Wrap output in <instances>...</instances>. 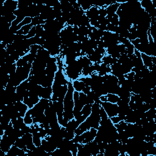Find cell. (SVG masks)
<instances>
[{
    "label": "cell",
    "instance_id": "ba28073f",
    "mask_svg": "<svg viewBox=\"0 0 156 156\" xmlns=\"http://www.w3.org/2000/svg\"><path fill=\"white\" fill-rule=\"evenodd\" d=\"M67 90H68V84L62 86V87L60 88V90L59 94H58V101L64 102V98H65V94H66V92H67Z\"/></svg>",
    "mask_w": 156,
    "mask_h": 156
},
{
    "label": "cell",
    "instance_id": "cb8c5ba5",
    "mask_svg": "<svg viewBox=\"0 0 156 156\" xmlns=\"http://www.w3.org/2000/svg\"><path fill=\"white\" fill-rule=\"evenodd\" d=\"M75 135L74 131H67V134H66V136H65V138L67 139L68 140H73L74 138Z\"/></svg>",
    "mask_w": 156,
    "mask_h": 156
},
{
    "label": "cell",
    "instance_id": "7c38bea8",
    "mask_svg": "<svg viewBox=\"0 0 156 156\" xmlns=\"http://www.w3.org/2000/svg\"><path fill=\"white\" fill-rule=\"evenodd\" d=\"M14 145L16 146V147L19 148H20V149H24L25 148H26V143H25L24 141L23 140V139L22 138V137L19 138L18 139H17V140L15 141L14 144Z\"/></svg>",
    "mask_w": 156,
    "mask_h": 156
},
{
    "label": "cell",
    "instance_id": "6da1fadb",
    "mask_svg": "<svg viewBox=\"0 0 156 156\" xmlns=\"http://www.w3.org/2000/svg\"><path fill=\"white\" fill-rule=\"evenodd\" d=\"M100 105L104 108L108 118H112L118 115V106L117 104H113L109 102H101Z\"/></svg>",
    "mask_w": 156,
    "mask_h": 156
},
{
    "label": "cell",
    "instance_id": "f1b7e54d",
    "mask_svg": "<svg viewBox=\"0 0 156 156\" xmlns=\"http://www.w3.org/2000/svg\"><path fill=\"white\" fill-rule=\"evenodd\" d=\"M91 88H90V86H85V87L82 90V92L84 93V94H87L88 93L90 92L91 91Z\"/></svg>",
    "mask_w": 156,
    "mask_h": 156
},
{
    "label": "cell",
    "instance_id": "8992f818",
    "mask_svg": "<svg viewBox=\"0 0 156 156\" xmlns=\"http://www.w3.org/2000/svg\"><path fill=\"white\" fill-rule=\"evenodd\" d=\"M78 60H79V62H80V65H81L82 68L92 65V62L90 61V60L88 58L86 55L84 56L80 57L79 59Z\"/></svg>",
    "mask_w": 156,
    "mask_h": 156
},
{
    "label": "cell",
    "instance_id": "ffe728a7",
    "mask_svg": "<svg viewBox=\"0 0 156 156\" xmlns=\"http://www.w3.org/2000/svg\"><path fill=\"white\" fill-rule=\"evenodd\" d=\"M111 58H112V56L110 55L108 56H105L102 58V62L104 63L106 65H110V63H111Z\"/></svg>",
    "mask_w": 156,
    "mask_h": 156
},
{
    "label": "cell",
    "instance_id": "9a60e30c",
    "mask_svg": "<svg viewBox=\"0 0 156 156\" xmlns=\"http://www.w3.org/2000/svg\"><path fill=\"white\" fill-rule=\"evenodd\" d=\"M36 35V26H33L31 28V29L30 30V31L29 32L28 34L26 35V38H27V39L32 38V37H35Z\"/></svg>",
    "mask_w": 156,
    "mask_h": 156
},
{
    "label": "cell",
    "instance_id": "5bb4252c",
    "mask_svg": "<svg viewBox=\"0 0 156 156\" xmlns=\"http://www.w3.org/2000/svg\"><path fill=\"white\" fill-rule=\"evenodd\" d=\"M42 48H43L42 46L38 45V44H33V45H31V46H30V52H29L37 54L38 50H39L40 49H41Z\"/></svg>",
    "mask_w": 156,
    "mask_h": 156
},
{
    "label": "cell",
    "instance_id": "f546056e",
    "mask_svg": "<svg viewBox=\"0 0 156 156\" xmlns=\"http://www.w3.org/2000/svg\"><path fill=\"white\" fill-rule=\"evenodd\" d=\"M100 100L101 101V102H107V98L106 95H102L100 97Z\"/></svg>",
    "mask_w": 156,
    "mask_h": 156
},
{
    "label": "cell",
    "instance_id": "d4e9b609",
    "mask_svg": "<svg viewBox=\"0 0 156 156\" xmlns=\"http://www.w3.org/2000/svg\"><path fill=\"white\" fill-rule=\"evenodd\" d=\"M110 118L111 121H112L113 124H118V123H119L121 121H122V119L120 118V117L118 116V115L115 116H113L112 117V118Z\"/></svg>",
    "mask_w": 156,
    "mask_h": 156
},
{
    "label": "cell",
    "instance_id": "44dd1931",
    "mask_svg": "<svg viewBox=\"0 0 156 156\" xmlns=\"http://www.w3.org/2000/svg\"><path fill=\"white\" fill-rule=\"evenodd\" d=\"M38 130L39 135H40V137H41L42 138V139L44 138H45L46 136H47V132L44 128H41V127L39 126Z\"/></svg>",
    "mask_w": 156,
    "mask_h": 156
},
{
    "label": "cell",
    "instance_id": "7402d4cb",
    "mask_svg": "<svg viewBox=\"0 0 156 156\" xmlns=\"http://www.w3.org/2000/svg\"><path fill=\"white\" fill-rule=\"evenodd\" d=\"M118 51L120 53V54L123 53H126V48L124 44H118Z\"/></svg>",
    "mask_w": 156,
    "mask_h": 156
},
{
    "label": "cell",
    "instance_id": "e0dca14e",
    "mask_svg": "<svg viewBox=\"0 0 156 156\" xmlns=\"http://www.w3.org/2000/svg\"><path fill=\"white\" fill-rule=\"evenodd\" d=\"M100 115L101 117V120H106L108 118L107 116V114L106 112L105 111L104 108L101 106H100Z\"/></svg>",
    "mask_w": 156,
    "mask_h": 156
},
{
    "label": "cell",
    "instance_id": "ac0fdd59",
    "mask_svg": "<svg viewBox=\"0 0 156 156\" xmlns=\"http://www.w3.org/2000/svg\"><path fill=\"white\" fill-rule=\"evenodd\" d=\"M79 80L82 81L85 84L86 86H90L92 82V78L89 77H86V78H79Z\"/></svg>",
    "mask_w": 156,
    "mask_h": 156
},
{
    "label": "cell",
    "instance_id": "8fae6325",
    "mask_svg": "<svg viewBox=\"0 0 156 156\" xmlns=\"http://www.w3.org/2000/svg\"><path fill=\"white\" fill-rule=\"evenodd\" d=\"M107 98V102H109L113 104H116L118 100H120V98L117 94H112V93H108L106 95Z\"/></svg>",
    "mask_w": 156,
    "mask_h": 156
},
{
    "label": "cell",
    "instance_id": "9c48e42d",
    "mask_svg": "<svg viewBox=\"0 0 156 156\" xmlns=\"http://www.w3.org/2000/svg\"><path fill=\"white\" fill-rule=\"evenodd\" d=\"M93 73H95V72H94V65L93 64L92 65H90V66H87V67L82 68V74L86 76H87L89 74L91 75Z\"/></svg>",
    "mask_w": 156,
    "mask_h": 156
},
{
    "label": "cell",
    "instance_id": "30bf717a",
    "mask_svg": "<svg viewBox=\"0 0 156 156\" xmlns=\"http://www.w3.org/2000/svg\"><path fill=\"white\" fill-rule=\"evenodd\" d=\"M92 104H86L81 110V113L85 116L88 117L92 113Z\"/></svg>",
    "mask_w": 156,
    "mask_h": 156
},
{
    "label": "cell",
    "instance_id": "5b68a950",
    "mask_svg": "<svg viewBox=\"0 0 156 156\" xmlns=\"http://www.w3.org/2000/svg\"><path fill=\"white\" fill-rule=\"evenodd\" d=\"M79 124L75 118L71 120L68 122L67 125L66 126V129L67 131H74L75 129L78 128L79 126Z\"/></svg>",
    "mask_w": 156,
    "mask_h": 156
},
{
    "label": "cell",
    "instance_id": "7a4b0ae2",
    "mask_svg": "<svg viewBox=\"0 0 156 156\" xmlns=\"http://www.w3.org/2000/svg\"><path fill=\"white\" fill-rule=\"evenodd\" d=\"M85 15L89 19L91 18H98L99 16V8L96 6H93L88 10L86 11Z\"/></svg>",
    "mask_w": 156,
    "mask_h": 156
},
{
    "label": "cell",
    "instance_id": "2e32d148",
    "mask_svg": "<svg viewBox=\"0 0 156 156\" xmlns=\"http://www.w3.org/2000/svg\"><path fill=\"white\" fill-rule=\"evenodd\" d=\"M23 102L26 104V105L29 108H32L34 106V105L33 104V103L31 102V101H30V100L29 99V97H24Z\"/></svg>",
    "mask_w": 156,
    "mask_h": 156
},
{
    "label": "cell",
    "instance_id": "603a6c76",
    "mask_svg": "<svg viewBox=\"0 0 156 156\" xmlns=\"http://www.w3.org/2000/svg\"><path fill=\"white\" fill-rule=\"evenodd\" d=\"M6 50L7 52H8L10 55H11V54L13 53L14 51H16L15 49L14 48V47L13 45H12V44H8L6 46Z\"/></svg>",
    "mask_w": 156,
    "mask_h": 156
},
{
    "label": "cell",
    "instance_id": "3957f363",
    "mask_svg": "<svg viewBox=\"0 0 156 156\" xmlns=\"http://www.w3.org/2000/svg\"><path fill=\"white\" fill-rule=\"evenodd\" d=\"M141 58L144 66L148 68L150 71L152 70L153 64L152 62V56H148L144 53H141Z\"/></svg>",
    "mask_w": 156,
    "mask_h": 156
},
{
    "label": "cell",
    "instance_id": "4316f807",
    "mask_svg": "<svg viewBox=\"0 0 156 156\" xmlns=\"http://www.w3.org/2000/svg\"><path fill=\"white\" fill-rule=\"evenodd\" d=\"M115 27H116V26H114V25H113L112 24H111V23H110V24L107 25V30L111 32H115Z\"/></svg>",
    "mask_w": 156,
    "mask_h": 156
},
{
    "label": "cell",
    "instance_id": "4fadbf2b",
    "mask_svg": "<svg viewBox=\"0 0 156 156\" xmlns=\"http://www.w3.org/2000/svg\"><path fill=\"white\" fill-rule=\"evenodd\" d=\"M78 2L80 5V8L83 9L84 11L88 10L93 6V5L92 4L88 3V2H84V1H78Z\"/></svg>",
    "mask_w": 156,
    "mask_h": 156
},
{
    "label": "cell",
    "instance_id": "d6986e66",
    "mask_svg": "<svg viewBox=\"0 0 156 156\" xmlns=\"http://www.w3.org/2000/svg\"><path fill=\"white\" fill-rule=\"evenodd\" d=\"M119 16L118 15H117L116 14L113 16L112 20L110 21V23L112 24L114 26H118V24H119Z\"/></svg>",
    "mask_w": 156,
    "mask_h": 156
},
{
    "label": "cell",
    "instance_id": "52a82bcc",
    "mask_svg": "<svg viewBox=\"0 0 156 156\" xmlns=\"http://www.w3.org/2000/svg\"><path fill=\"white\" fill-rule=\"evenodd\" d=\"M72 84H73V87L74 88L75 91H77L78 92H82L83 88L86 86L85 84L82 81H80V80H74V81Z\"/></svg>",
    "mask_w": 156,
    "mask_h": 156
},
{
    "label": "cell",
    "instance_id": "277c9868",
    "mask_svg": "<svg viewBox=\"0 0 156 156\" xmlns=\"http://www.w3.org/2000/svg\"><path fill=\"white\" fill-rule=\"evenodd\" d=\"M52 93V87H43L42 91L41 93V98L47 99V100H51V94Z\"/></svg>",
    "mask_w": 156,
    "mask_h": 156
},
{
    "label": "cell",
    "instance_id": "83f0119b",
    "mask_svg": "<svg viewBox=\"0 0 156 156\" xmlns=\"http://www.w3.org/2000/svg\"><path fill=\"white\" fill-rule=\"evenodd\" d=\"M10 56L12 57V58H14V59L16 61H16L20 59V56L19 54L18 53L17 51H14V52L13 53L11 54Z\"/></svg>",
    "mask_w": 156,
    "mask_h": 156
},
{
    "label": "cell",
    "instance_id": "484cf974",
    "mask_svg": "<svg viewBox=\"0 0 156 156\" xmlns=\"http://www.w3.org/2000/svg\"><path fill=\"white\" fill-rule=\"evenodd\" d=\"M79 92H78L77 91L74 92L73 93V100L74 103H76L79 101Z\"/></svg>",
    "mask_w": 156,
    "mask_h": 156
}]
</instances>
